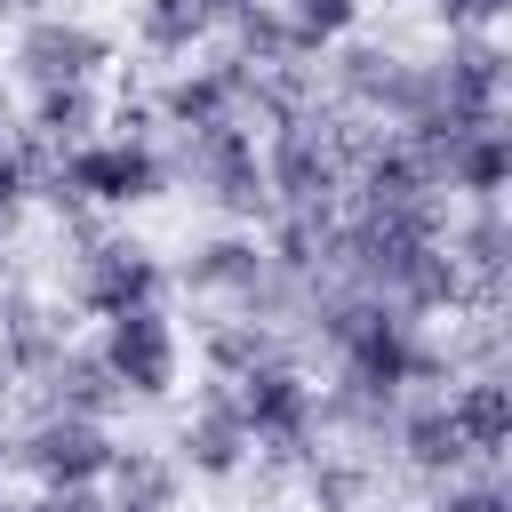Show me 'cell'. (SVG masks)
<instances>
[{
  "label": "cell",
  "instance_id": "cell-8",
  "mask_svg": "<svg viewBox=\"0 0 512 512\" xmlns=\"http://www.w3.org/2000/svg\"><path fill=\"white\" fill-rule=\"evenodd\" d=\"M240 424H248V440H264V448H304V432H312V384L296 376V368H280V360H264V368H248L240 376Z\"/></svg>",
  "mask_w": 512,
  "mask_h": 512
},
{
  "label": "cell",
  "instance_id": "cell-17",
  "mask_svg": "<svg viewBox=\"0 0 512 512\" xmlns=\"http://www.w3.org/2000/svg\"><path fill=\"white\" fill-rule=\"evenodd\" d=\"M200 352H208V368H216L224 384H240L248 368L272 360V328H264V320H208V328H200Z\"/></svg>",
  "mask_w": 512,
  "mask_h": 512
},
{
  "label": "cell",
  "instance_id": "cell-27",
  "mask_svg": "<svg viewBox=\"0 0 512 512\" xmlns=\"http://www.w3.org/2000/svg\"><path fill=\"white\" fill-rule=\"evenodd\" d=\"M208 16H240V8H256V0H200Z\"/></svg>",
  "mask_w": 512,
  "mask_h": 512
},
{
  "label": "cell",
  "instance_id": "cell-22",
  "mask_svg": "<svg viewBox=\"0 0 512 512\" xmlns=\"http://www.w3.org/2000/svg\"><path fill=\"white\" fill-rule=\"evenodd\" d=\"M440 248H448V256H464V264H480V272H496V264H504V216H496V200H488L472 224H456Z\"/></svg>",
  "mask_w": 512,
  "mask_h": 512
},
{
  "label": "cell",
  "instance_id": "cell-20",
  "mask_svg": "<svg viewBox=\"0 0 512 512\" xmlns=\"http://www.w3.org/2000/svg\"><path fill=\"white\" fill-rule=\"evenodd\" d=\"M304 488H312L320 512H352V504L368 496V472H360L352 456H304Z\"/></svg>",
  "mask_w": 512,
  "mask_h": 512
},
{
  "label": "cell",
  "instance_id": "cell-6",
  "mask_svg": "<svg viewBox=\"0 0 512 512\" xmlns=\"http://www.w3.org/2000/svg\"><path fill=\"white\" fill-rule=\"evenodd\" d=\"M336 176H344V160H336V136H328V120H320V112H296V120H280V128H272L264 184H272L288 208H328Z\"/></svg>",
  "mask_w": 512,
  "mask_h": 512
},
{
  "label": "cell",
  "instance_id": "cell-28",
  "mask_svg": "<svg viewBox=\"0 0 512 512\" xmlns=\"http://www.w3.org/2000/svg\"><path fill=\"white\" fill-rule=\"evenodd\" d=\"M0 160H8V120H0Z\"/></svg>",
  "mask_w": 512,
  "mask_h": 512
},
{
  "label": "cell",
  "instance_id": "cell-10",
  "mask_svg": "<svg viewBox=\"0 0 512 512\" xmlns=\"http://www.w3.org/2000/svg\"><path fill=\"white\" fill-rule=\"evenodd\" d=\"M72 344V320L56 312V304H40L32 288H8L0 296V352H8V368L16 376H48V360Z\"/></svg>",
  "mask_w": 512,
  "mask_h": 512
},
{
  "label": "cell",
  "instance_id": "cell-4",
  "mask_svg": "<svg viewBox=\"0 0 512 512\" xmlns=\"http://www.w3.org/2000/svg\"><path fill=\"white\" fill-rule=\"evenodd\" d=\"M56 176H64L88 208H136V200H160V192H168V160H160L152 144H112V136L64 152Z\"/></svg>",
  "mask_w": 512,
  "mask_h": 512
},
{
  "label": "cell",
  "instance_id": "cell-30",
  "mask_svg": "<svg viewBox=\"0 0 512 512\" xmlns=\"http://www.w3.org/2000/svg\"><path fill=\"white\" fill-rule=\"evenodd\" d=\"M264 512H280V504H264Z\"/></svg>",
  "mask_w": 512,
  "mask_h": 512
},
{
  "label": "cell",
  "instance_id": "cell-16",
  "mask_svg": "<svg viewBox=\"0 0 512 512\" xmlns=\"http://www.w3.org/2000/svg\"><path fill=\"white\" fill-rule=\"evenodd\" d=\"M448 416H456V432H464L472 456H496L504 432H512V392H504L496 376H472V384L448 392Z\"/></svg>",
  "mask_w": 512,
  "mask_h": 512
},
{
  "label": "cell",
  "instance_id": "cell-9",
  "mask_svg": "<svg viewBox=\"0 0 512 512\" xmlns=\"http://www.w3.org/2000/svg\"><path fill=\"white\" fill-rule=\"evenodd\" d=\"M176 464L200 472V480H232L248 464V424H240V400L232 392H200L192 424L176 432Z\"/></svg>",
  "mask_w": 512,
  "mask_h": 512
},
{
  "label": "cell",
  "instance_id": "cell-25",
  "mask_svg": "<svg viewBox=\"0 0 512 512\" xmlns=\"http://www.w3.org/2000/svg\"><path fill=\"white\" fill-rule=\"evenodd\" d=\"M440 512H512L496 480H472V488H440Z\"/></svg>",
  "mask_w": 512,
  "mask_h": 512
},
{
  "label": "cell",
  "instance_id": "cell-18",
  "mask_svg": "<svg viewBox=\"0 0 512 512\" xmlns=\"http://www.w3.org/2000/svg\"><path fill=\"white\" fill-rule=\"evenodd\" d=\"M208 8L200 0H136V32H144V48H160V56H184L192 40H208Z\"/></svg>",
  "mask_w": 512,
  "mask_h": 512
},
{
  "label": "cell",
  "instance_id": "cell-7",
  "mask_svg": "<svg viewBox=\"0 0 512 512\" xmlns=\"http://www.w3.org/2000/svg\"><path fill=\"white\" fill-rule=\"evenodd\" d=\"M72 296L88 304V312H136V304H152L160 296V256L152 248H136V240H96V248H80V272H72Z\"/></svg>",
  "mask_w": 512,
  "mask_h": 512
},
{
  "label": "cell",
  "instance_id": "cell-29",
  "mask_svg": "<svg viewBox=\"0 0 512 512\" xmlns=\"http://www.w3.org/2000/svg\"><path fill=\"white\" fill-rule=\"evenodd\" d=\"M0 8H32V0H0Z\"/></svg>",
  "mask_w": 512,
  "mask_h": 512
},
{
  "label": "cell",
  "instance_id": "cell-13",
  "mask_svg": "<svg viewBox=\"0 0 512 512\" xmlns=\"http://www.w3.org/2000/svg\"><path fill=\"white\" fill-rule=\"evenodd\" d=\"M104 480H112V512H168L176 488H184V472L160 448H112Z\"/></svg>",
  "mask_w": 512,
  "mask_h": 512
},
{
  "label": "cell",
  "instance_id": "cell-21",
  "mask_svg": "<svg viewBox=\"0 0 512 512\" xmlns=\"http://www.w3.org/2000/svg\"><path fill=\"white\" fill-rule=\"evenodd\" d=\"M232 32H240V48H232V56H240V64L256 56V72H264V64H280V56H296V48H288L280 8H264V0H256V8H240V16H232Z\"/></svg>",
  "mask_w": 512,
  "mask_h": 512
},
{
  "label": "cell",
  "instance_id": "cell-11",
  "mask_svg": "<svg viewBox=\"0 0 512 512\" xmlns=\"http://www.w3.org/2000/svg\"><path fill=\"white\" fill-rule=\"evenodd\" d=\"M120 400H128V392H120V376L104 368L96 344H64V352L48 360V408H56V416H88V424H104Z\"/></svg>",
  "mask_w": 512,
  "mask_h": 512
},
{
  "label": "cell",
  "instance_id": "cell-14",
  "mask_svg": "<svg viewBox=\"0 0 512 512\" xmlns=\"http://www.w3.org/2000/svg\"><path fill=\"white\" fill-rule=\"evenodd\" d=\"M96 128H104L96 88H32V136H40V144L80 152V144H96Z\"/></svg>",
  "mask_w": 512,
  "mask_h": 512
},
{
  "label": "cell",
  "instance_id": "cell-3",
  "mask_svg": "<svg viewBox=\"0 0 512 512\" xmlns=\"http://www.w3.org/2000/svg\"><path fill=\"white\" fill-rule=\"evenodd\" d=\"M96 352H104V368L120 376V392H128V400H168V392H176V368H184V352H176V328L160 320V304L112 312Z\"/></svg>",
  "mask_w": 512,
  "mask_h": 512
},
{
  "label": "cell",
  "instance_id": "cell-24",
  "mask_svg": "<svg viewBox=\"0 0 512 512\" xmlns=\"http://www.w3.org/2000/svg\"><path fill=\"white\" fill-rule=\"evenodd\" d=\"M152 128H160L152 96H120L112 104V144H152Z\"/></svg>",
  "mask_w": 512,
  "mask_h": 512
},
{
  "label": "cell",
  "instance_id": "cell-12",
  "mask_svg": "<svg viewBox=\"0 0 512 512\" xmlns=\"http://www.w3.org/2000/svg\"><path fill=\"white\" fill-rule=\"evenodd\" d=\"M264 272H272V256H264L248 232H216V240H200V248L184 256V288H192V296H256Z\"/></svg>",
  "mask_w": 512,
  "mask_h": 512
},
{
  "label": "cell",
  "instance_id": "cell-1",
  "mask_svg": "<svg viewBox=\"0 0 512 512\" xmlns=\"http://www.w3.org/2000/svg\"><path fill=\"white\" fill-rule=\"evenodd\" d=\"M184 176H192L216 208H232V216H264V208H272V184H264L256 136H248L232 112L208 120V128H184Z\"/></svg>",
  "mask_w": 512,
  "mask_h": 512
},
{
  "label": "cell",
  "instance_id": "cell-2",
  "mask_svg": "<svg viewBox=\"0 0 512 512\" xmlns=\"http://www.w3.org/2000/svg\"><path fill=\"white\" fill-rule=\"evenodd\" d=\"M0 464H24L40 488H96L104 464H112V432L88 424V416H40L16 448H0Z\"/></svg>",
  "mask_w": 512,
  "mask_h": 512
},
{
  "label": "cell",
  "instance_id": "cell-26",
  "mask_svg": "<svg viewBox=\"0 0 512 512\" xmlns=\"http://www.w3.org/2000/svg\"><path fill=\"white\" fill-rule=\"evenodd\" d=\"M8 400H16V368H8V352H0V416H8Z\"/></svg>",
  "mask_w": 512,
  "mask_h": 512
},
{
  "label": "cell",
  "instance_id": "cell-19",
  "mask_svg": "<svg viewBox=\"0 0 512 512\" xmlns=\"http://www.w3.org/2000/svg\"><path fill=\"white\" fill-rule=\"evenodd\" d=\"M352 16H360V0H288V48L296 56H320L328 40H344L352 32Z\"/></svg>",
  "mask_w": 512,
  "mask_h": 512
},
{
  "label": "cell",
  "instance_id": "cell-31",
  "mask_svg": "<svg viewBox=\"0 0 512 512\" xmlns=\"http://www.w3.org/2000/svg\"><path fill=\"white\" fill-rule=\"evenodd\" d=\"M0 504H8V496H0Z\"/></svg>",
  "mask_w": 512,
  "mask_h": 512
},
{
  "label": "cell",
  "instance_id": "cell-23",
  "mask_svg": "<svg viewBox=\"0 0 512 512\" xmlns=\"http://www.w3.org/2000/svg\"><path fill=\"white\" fill-rule=\"evenodd\" d=\"M24 200H32V176H24V160H16V136H8V160H0V240L16 232Z\"/></svg>",
  "mask_w": 512,
  "mask_h": 512
},
{
  "label": "cell",
  "instance_id": "cell-15",
  "mask_svg": "<svg viewBox=\"0 0 512 512\" xmlns=\"http://www.w3.org/2000/svg\"><path fill=\"white\" fill-rule=\"evenodd\" d=\"M392 432H400L408 464H424V472H456V464H472V448H464V432H456L448 400H416L408 416H392Z\"/></svg>",
  "mask_w": 512,
  "mask_h": 512
},
{
  "label": "cell",
  "instance_id": "cell-5",
  "mask_svg": "<svg viewBox=\"0 0 512 512\" xmlns=\"http://www.w3.org/2000/svg\"><path fill=\"white\" fill-rule=\"evenodd\" d=\"M104 64H112V40L80 16H32L16 32V72L32 88H88Z\"/></svg>",
  "mask_w": 512,
  "mask_h": 512
}]
</instances>
